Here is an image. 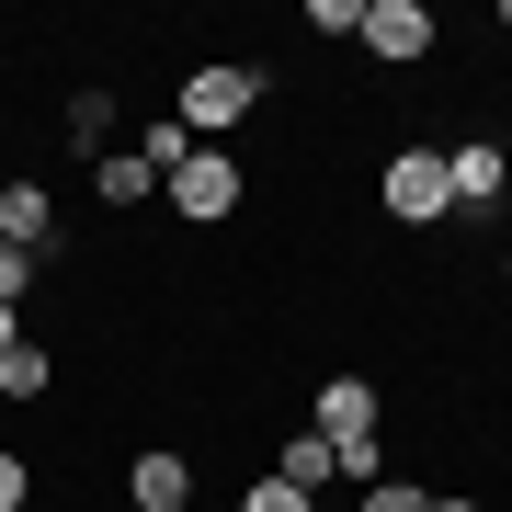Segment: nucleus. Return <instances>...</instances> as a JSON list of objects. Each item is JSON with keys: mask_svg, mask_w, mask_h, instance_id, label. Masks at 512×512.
I'll use <instances>...</instances> for the list:
<instances>
[{"mask_svg": "<svg viewBox=\"0 0 512 512\" xmlns=\"http://www.w3.org/2000/svg\"><path fill=\"white\" fill-rule=\"evenodd\" d=\"M308 433L342 456V490H376V478H387V444H376V387H365V376H330L319 399H308Z\"/></svg>", "mask_w": 512, "mask_h": 512, "instance_id": "1", "label": "nucleus"}, {"mask_svg": "<svg viewBox=\"0 0 512 512\" xmlns=\"http://www.w3.org/2000/svg\"><path fill=\"white\" fill-rule=\"evenodd\" d=\"M376 205H387L399 228H444V217H456V171H444V148H387Z\"/></svg>", "mask_w": 512, "mask_h": 512, "instance_id": "2", "label": "nucleus"}, {"mask_svg": "<svg viewBox=\"0 0 512 512\" xmlns=\"http://www.w3.org/2000/svg\"><path fill=\"white\" fill-rule=\"evenodd\" d=\"M239 194H251V183H239V160H228V148H183V160L160 171V205H171L183 228H217V217H239Z\"/></svg>", "mask_w": 512, "mask_h": 512, "instance_id": "3", "label": "nucleus"}, {"mask_svg": "<svg viewBox=\"0 0 512 512\" xmlns=\"http://www.w3.org/2000/svg\"><path fill=\"white\" fill-rule=\"evenodd\" d=\"M251 103H262V69H239V57H217V69H194V80H183V114H171V126H183L194 148H217V126H239Z\"/></svg>", "mask_w": 512, "mask_h": 512, "instance_id": "4", "label": "nucleus"}, {"mask_svg": "<svg viewBox=\"0 0 512 512\" xmlns=\"http://www.w3.org/2000/svg\"><path fill=\"white\" fill-rule=\"evenodd\" d=\"M365 57H387V69H410V57H433V12L421 0H365Z\"/></svg>", "mask_w": 512, "mask_h": 512, "instance_id": "5", "label": "nucleus"}, {"mask_svg": "<svg viewBox=\"0 0 512 512\" xmlns=\"http://www.w3.org/2000/svg\"><path fill=\"white\" fill-rule=\"evenodd\" d=\"M194 501V456H171V444H148L126 467V512H183Z\"/></svg>", "mask_w": 512, "mask_h": 512, "instance_id": "6", "label": "nucleus"}, {"mask_svg": "<svg viewBox=\"0 0 512 512\" xmlns=\"http://www.w3.org/2000/svg\"><path fill=\"white\" fill-rule=\"evenodd\" d=\"M444 171H456V205H512V160H501V137H456V148H444Z\"/></svg>", "mask_w": 512, "mask_h": 512, "instance_id": "7", "label": "nucleus"}, {"mask_svg": "<svg viewBox=\"0 0 512 512\" xmlns=\"http://www.w3.org/2000/svg\"><path fill=\"white\" fill-rule=\"evenodd\" d=\"M0 239H12V251H57V205H46V183H0Z\"/></svg>", "mask_w": 512, "mask_h": 512, "instance_id": "8", "label": "nucleus"}, {"mask_svg": "<svg viewBox=\"0 0 512 512\" xmlns=\"http://www.w3.org/2000/svg\"><path fill=\"white\" fill-rule=\"evenodd\" d=\"M274 478H285V490H308V501H319V490H342V456H330L319 433H285V456H274Z\"/></svg>", "mask_w": 512, "mask_h": 512, "instance_id": "9", "label": "nucleus"}, {"mask_svg": "<svg viewBox=\"0 0 512 512\" xmlns=\"http://www.w3.org/2000/svg\"><path fill=\"white\" fill-rule=\"evenodd\" d=\"M92 183H103V205H148V194H160V171H148L137 148H103V160H92Z\"/></svg>", "mask_w": 512, "mask_h": 512, "instance_id": "10", "label": "nucleus"}, {"mask_svg": "<svg viewBox=\"0 0 512 512\" xmlns=\"http://www.w3.org/2000/svg\"><path fill=\"white\" fill-rule=\"evenodd\" d=\"M46 387H57V353L46 342H12V353H0V399H46Z\"/></svg>", "mask_w": 512, "mask_h": 512, "instance_id": "11", "label": "nucleus"}, {"mask_svg": "<svg viewBox=\"0 0 512 512\" xmlns=\"http://www.w3.org/2000/svg\"><path fill=\"white\" fill-rule=\"evenodd\" d=\"M69 148H80V160L114 148V92H80V103H69Z\"/></svg>", "mask_w": 512, "mask_h": 512, "instance_id": "12", "label": "nucleus"}, {"mask_svg": "<svg viewBox=\"0 0 512 512\" xmlns=\"http://www.w3.org/2000/svg\"><path fill=\"white\" fill-rule=\"evenodd\" d=\"M353 512H433V490H410V478H376V490H353Z\"/></svg>", "mask_w": 512, "mask_h": 512, "instance_id": "13", "label": "nucleus"}, {"mask_svg": "<svg viewBox=\"0 0 512 512\" xmlns=\"http://www.w3.org/2000/svg\"><path fill=\"white\" fill-rule=\"evenodd\" d=\"M239 512H319L308 490H285V478H262V490H239Z\"/></svg>", "mask_w": 512, "mask_h": 512, "instance_id": "14", "label": "nucleus"}, {"mask_svg": "<svg viewBox=\"0 0 512 512\" xmlns=\"http://www.w3.org/2000/svg\"><path fill=\"white\" fill-rule=\"evenodd\" d=\"M23 285H35V251H12V239H0V308H23Z\"/></svg>", "mask_w": 512, "mask_h": 512, "instance_id": "15", "label": "nucleus"}, {"mask_svg": "<svg viewBox=\"0 0 512 512\" xmlns=\"http://www.w3.org/2000/svg\"><path fill=\"white\" fill-rule=\"evenodd\" d=\"M23 501H35V467H23L12 444H0V512H23Z\"/></svg>", "mask_w": 512, "mask_h": 512, "instance_id": "16", "label": "nucleus"}, {"mask_svg": "<svg viewBox=\"0 0 512 512\" xmlns=\"http://www.w3.org/2000/svg\"><path fill=\"white\" fill-rule=\"evenodd\" d=\"M433 512H490V501H467V490H433Z\"/></svg>", "mask_w": 512, "mask_h": 512, "instance_id": "17", "label": "nucleus"}, {"mask_svg": "<svg viewBox=\"0 0 512 512\" xmlns=\"http://www.w3.org/2000/svg\"><path fill=\"white\" fill-rule=\"evenodd\" d=\"M12 342H23V308H0V353H12Z\"/></svg>", "mask_w": 512, "mask_h": 512, "instance_id": "18", "label": "nucleus"}, {"mask_svg": "<svg viewBox=\"0 0 512 512\" xmlns=\"http://www.w3.org/2000/svg\"><path fill=\"white\" fill-rule=\"evenodd\" d=\"M501 274H512V251H501Z\"/></svg>", "mask_w": 512, "mask_h": 512, "instance_id": "19", "label": "nucleus"}]
</instances>
